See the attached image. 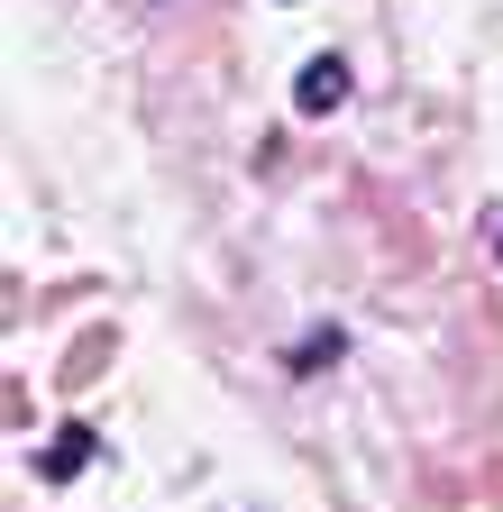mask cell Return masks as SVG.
<instances>
[{
  "label": "cell",
  "mask_w": 503,
  "mask_h": 512,
  "mask_svg": "<svg viewBox=\"0 0 503 512\" xmlns=\"http://www.w3.org/2000/svg\"><path fill=\"white\" fill-rule=\"evenodd\" d=\"M339 101H348V64H339V55H311V64H302V83H293V110H302V119H321V110H339Z\"/></svg>",
  "instance_id": "obj_1"
},
{
  "label": "cell",
  "mask_w": 503,
  "mask_h": 512,
  "mask_svg": "<svg viewBox=\"0 0 503 512\" xmlns=\"http://www.w3.org/2000/svg\"><path fill=\"white\" fill-rule=\"evenodd\" d=\"M83 458H92V430H55V448L37 458V476H55V485H65V476H74Z\"/></svg>",
  "instance_id": "obj_2"
},
{
  "label": "cell",
  "mask_w": 503,
  "mask_h": 512,
  "mask_svg": "<svg viewBox=\"0 0 503 512\" xmlns=\"http://www.w3.org/2000/svg\"><path fill=\"white\" fill-rule=\"evenodd\" d=\"M339 348H348V339H339V330H311V339H302V348H293V366H302V375H321V366H330V357H339Z\"/></svg>",
  "instance_id": "obj_3"
},
{
  "label": "cell",
  "mask_w": 503,
  "mask_h": 512,
  "mask_svg": "<svg viewBox=\"0 0 503 512\" xmlns=\"http://www.w3.org/2000/svg\"><path fill=\"white\" fill-rule=\"evenodd\" d=\"M494 247H503V238H494Z\"/></svg>",
  "instance_id": "obj_4"
}]
</instances>
